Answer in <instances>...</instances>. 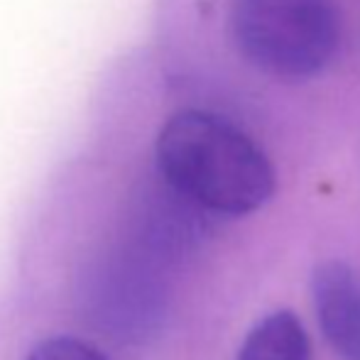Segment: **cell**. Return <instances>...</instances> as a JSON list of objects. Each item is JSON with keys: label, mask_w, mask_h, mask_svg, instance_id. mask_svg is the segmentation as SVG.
<instances>
[{"label": "cell", "mask_w": 360, "mask_h": 360, "mask_svg": "<svg viewBox=\"0 0 360 360\" xmlns=\"http://www.w3.org/2000/svg\"><path fill=\"white\" fill-rule=\"evenodd\" d=\"M155 172L209 216L240 218L275 196L270 157L233 120L184 105L160 123L152 145Z\"/></svg>", "instance_id": "obj_1"}, {"label": "cell", "mask_w": 360, "mask_h": 360, "mask_svg": "<svg viewBox=\"0 0 360 360\" xmlns=\"http://www.w3.org/2000/svg\"><path fill=\"white\" fill-rule=\"evenodd\" d=\"M231 42L250 67L287 81L321 74L341 44L336 0H231Z\"/></svg>", "instance_id": "obj_2"}, {"label": "cell", "mask_w": 360, "mask_h": 360, "mask_svg": "<svg viewBox=\"0 0 360 360\" xmlns=\"http://www.w3.org/2000/svg\"><path fill=\"white\" fill-rule=\"evenodd\" d=\"M311 304L326 343L341 360H360V272L326 260L311 275Z\"/></svg>", "instance_id": "obj_3"}, {"label": "cell", "mask_w": 360, "mask_h": 360, "mask_svg": "<svg viewBox=\"0 0 360 360\" xmlns=\"http://www.w3.org/2000/svg\"><path fill=\"white\" fill-rule=\"evenodd\" d=\"M236 360H311V341L297 314L280 309L248 331Z\"/></svg>", "instance_id": "obj_4"}, {"label": "cell", "mask_w": 360, "mask_h": 360, "mask_svg": "<svg viewBox=\"0 0 360 360\" xmlns=\"http://www.w3.org/2000/svg\"><path fill=\"white\" fill-rule=\"evenodd\" d=\"M25 360H110L103 351L76 336H52L39 341Z\"/></svg>", "instance_id": "obj_5"}]
</instances>
